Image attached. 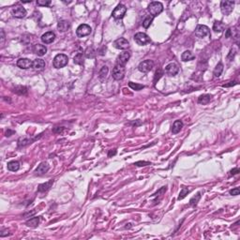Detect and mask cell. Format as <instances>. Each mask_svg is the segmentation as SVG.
<instances>
[{"instance_id": "1", "label": "cell", "mask_w": 240, "mask_h": 240, "mask_svg": "<svg viewBox=\"0 0 240 240\" xmlns=\"http://www.w3.org/2000/svg\"><path fill=\"white\" fill-rule=\"evenodd\" d=\"M147 10L152 17L158 16L160 13H161V11L163 10V5L160 2H157V1L151 2L148 5Z\"/></svg>"}, {"instance_id": "2", "label": "cell", "mask_w": 240, "mask_h": 240, "mask_svg": "<svg viewBox=\"0 0 240 240\" xmlns=\"http://www.w3.org/2000/svg\"><path fill=\"white\" fill-rule=\"evenodd\" d=\"M69 62V58L66 55L64 54H58L54 58V67L55 69H61L64 68Z\"/></svg>"}, {"instance_id": "3", "label": "cell", "mask_w": 240, "mask_h": 240, "mask_svg": "<svg viewBox=\"0 0 240 240\" xmlns=\"http://www.w3.org/2000/svg\"><path fill=\"white\" fill-rule=\"evenodd\" d=\"M113 78L114 80H122L123 78H124L125 76V68L124 66H121V65H118V64H116L114 68L113 69Z\"/></svg>"}, {"instance_id": "4", "label": "cell", "mask_w": 240, "mask_h": 240, "mask_svg": "<svg viewBox=\"0 0 240 240\" xmlns=\"http://www.w3.org/2000/svg\"><path fill=\"white\" fill-rule=\"evenodd\" d=\"M91 32H92V29H91V27H90L88 24H80L79 27H77V29H76V35L79 37V38H83V37L88 36L90 33H91Z\"/></svg>"}, {"instance_id": "5", "label": "cell", "mask_w": 240, "mask_h": 240, "mask_svg": "<svg viewBox=\"0 0 240 240\" xmlns=\"http://www.w3.org/2000/svg\"><path fill=\"white\" fill-rule=\"evenodd\" d=\"M235 7V2L233 1H222L220 3V10L224 15H230Z\"/></svg>"}, {"instance_id": "6", "label": "cell", "mask_w": 240, "mask_h": 240, "mask_svg": "<svg viewBox=\"0 0 240 240\" xmlns=\"http://www.w3.org/2000/svg\"><path fill=\"white\" fill-rule=\"evenodd\" d=\"M153 68H154V62L152 60H149V59L141 62L138 66V69L143 73L149 72V71L152 70Z\"/></svg>"}, {"instance_id": "7", "label": "cell", "mask_w": 240, "mask_h": 240, "mask_svg": "<svg viewBox=\"0 0 240 240\" xmlns=\"http://www.w3.org/2000/svg\"><path fill=\"white\" fill-rule=\"evenodd\" d=\"M126 11H127V8L125 7V6L122 5V4H119L117 7L114 10L112 16L114 19H116V20H119V19H122L123 17H124V15L126 14Z\"/></svg>"}, {"instance_id": "8", "label": "cell", "mask_w": 240, "mask_h": 240, "mask_svg": "<svg viewBox=\"0 0 240 240\" xmlns=\"http://www.w3.org/2000/svg\"><path fill=\"white\" fill-rule=\"evenodd\" d=\"M134 40L139 45H141V46H144V45L150 42V38H149L145 33H143V32H139V33L135 34Z\"/></svg>"}, {"instance_id": "9", "label": "cell", "mask_w": 240, "mask_h": 240, "mask_svg": "<svg viewBox=\"0 0 240 240\" xmlns=\"http://www.w3.org/2000/svg\"><path fill=\"white\" fill-rule=\"evenodd\" d=\"M209 28L204 24H199L195 28V35L198 38H205V36L209 35Z\"/></svg>"}, {"instance_id": "10", "label": "cell", "mask_w": 240, "mask_h": 240, "mask_svg": "<svg viewBox=\"0 0 240 240\" xmlns=\"http://www.w3.org/2000/svg\"><path fill=\"white\" fill-rule=\"evenodd\" d=\"M17 66L22 69H28L33 68V61L30 60L29 58H20L17 61Z\"/></svg>"}, {"instance_id": "11", "label": "cell", "mask_w": 240, "mask_h": 240, "mask_svg": "<svg viewBox=\"0 0 240 240\" xmlns=\"http://www.w3.org/2000/svg\"><path fill=\"white\" fill-rule=\"evenodd\" d=\"M114 46L119 50H127L129 47V42L124 38H119L114 42Z\"/></svg>"}, {"instance_id": "12", "label": "cell", "mask_w": 240, "mask_h": 240, "mask_svg": "<svg viewBox=\"0 0 240 240\" xmlns=\"http://www.w3.org/2000/svg\"><path fill=\"white\" fill-rule=\"evenodd\" d=\"M179 68L176 63H170L165 67V73L169 76H174L178 73Z\"/></svg>"}, {"instance_id": "13", "label": "cell", "mask_w": 240, "mask_h": 240, "mask_svg": "<svg viewBox=\"0 0 240 240\" xmlns=\"http://www.w3.org/2000/svg\"><path fill=\"white\" fill-rule=\"evenodd\" d=\"M11 14L15 18L21 19V18L25 17V15H27V10H25V9L24 7H22V6H17V7L12 9Z\"/></svg>"}, {"instance_id": "14", "label": "cell", "mask_w": 240, "mask_h": 240, "mask_svg": "<svg viewBox=\"0 0 240 240\" xmlns=\"http://www.w3.org/2000/svg\"><path fill=\"white\" fill-rule=\"evenodd\" d=\"M129 58H131V54L127 51L123 52V53H121L117 56V64L121 65V66H125L128 63V61L129 60Z\"/></svg>"}, {"instance_id": "15", "label": "cell", "mask_w": 240, "mask_h": 240, "mask_svg": "<svg viewBox=\"0 0 240 240\" xmlns=\"http://www.w3.org/2000/svg\"><path fill=\"white\" fill-rule=\"evenodd\" d=\"M33 52H34V54H36L38 56H43L47 53V48H46V46H44V45L36 44L33 47Z\"/></svg>"}, {"instance_id": "16", "label": "cell", "mask_w": 240, "mask_h": 240, "mask_svg": "<svg viewBox=\"0 0 240 240\" xmlns=\"http://www.w3.org/2000/svg\"><path fill=\"white\" fill-rule=\"evenodd\" d=\"M55 38V34L54 32H46L45 34L41 36V41L45 44H49L52 43Z\"/></svg>"}, {"instance_id": "17", "label": "cell", "mask_w": 240, "mask_h": 240, "mask_svg": "<svg viewBox=\"0 0 240 240\" xmlns=\"http://www.w3.org/2000/svg\"><path fill=\"white\" fill-rule=\"evenodd\" d=\"M69 27H70V24L69 22L66 20H61L57 24V28L60 32H66L69 29Z\"/></svg>"}, {"instance_id": "18", "label": "cell", "mask_w": 240, "mask_h": 240, "mask_svg": "<svg viewBox=\"0 0 240 240\" xmlns=\"http://www.w3.org/2000/svg\"><path fill=\"white\" fill-rule=\"evenodd\" d=\"M49 169H50V167H49L48 163L42 162L38 166V168L36 169V173L38 174H44L49 171Z\"/></svg>"}, {"instance_id": "19", "label": "cell", "mask_w": 240, "mask_h": 240, "mask_svg": "<svg viewBox=\"0 0 240 240\" xmlns=\"http://www.w3.org/2000/svg\"><path fill=\"white\" fill-rule=\"evenodd\" d=\"M225 29V24L222 22L219 21H215L213 24V30L216 32V33H222Z\"/></svg>"}, {"instance_id": "20", "label": "cell", "mask_w": 240, "mask_h": 240, "mask_svg": "<svg viewBox=\"0 0 240 240\" xmlns=\"http://www.w3.org/2000/svg\"><path fill=\"white\" fill-rule=\"evenodd\" d=\"M183 128V122L180 121V120H176L174 121V123L173 124V127H172V132L173 134H176L178 133L181 129Z\"/></svg>"}, {"instance_id": "21", "label": "cell", "mask_w": 240, "mask_h": 240, "mask_svg": "<svg viewBox=\"0 0 240 240\" xmlns=\"http://www.w3.org/2000/svg\"><path fill=\"white\" fill-rule=\"evenodd\" d=\"M33 68L38 70H41L45 68V62L41 58H37L33 61Z\"/></svg>"}, {"instance_id": "22", "label": "cell", "mask_w": 240, "mask_h": 240, "mask_svg": "<svg viewBox=\"0 0 240 240\" xmlns=\"http://www.w3.org/2000/svg\"><path fill=\"white\" fill-rule=\"evenodd\" d=\"M211 100V96L208 95V94H204V95H201L199 98H198V103L200 104H203V105H206L208 104Z\"/></svg>"}, {"instance_id": "23", "label": "cell", "mask_w": 240, "mask_h": 240, "mask_svg": "<svg viewBox=\"0 0 240 240\" xmlns=\"http://www.w3.org/2000/svg\"><path fill=\"white\" fill-rule=\"evenodd\" d=\"M7 167H8V170L11 171V172H17L19 170V168H20V163L16 160H12V161L8 162Z\"/></svg>"}, {"instance_id": "24", "label": "cell", "mask_w": 240, "mask_h": 240, "mask_svg": "<svg viewBox=\"0 0 240 240\" xmlns=\"http://www.w3.org/2000/svg\"><path fill=\"white\" fill-rule=\"evenodd\" d=\"M53 183H54V180H50V181H48V182L44 183V184H41L40 186H38V191H40V192H45V191H47L50 189V188L52 187Z\"/></svg>"}, {"instance_id": "25", "label": "cell", "mask_w": 240, "mask_h": 240, "mask_svg": "<svg viewBox=\"0 0 240 240\" xmlns=\"http://www.w3.org/2000/svg\"><path fill=\"white\" fill-rule=\"evenodd\" d=\"M181 59H182V61H184V62L191 61V60L194 59V55H192L191 51H185L184 53L181 55Z\"/></svg>"}, {"instance_id": "26", "label": "cell", "mask_w": 240, "mask_h": 240, "mask_svg": "<svg viewBox=\"0 0 240 240\" xmlns=\"http://www.w3.org/2000/svg\"><path fill=\"white\" fill-rule=\"evenodd\" d=\"M222 71H223V64L222 63H219L216 66L215 69H214L213 74H214V76H215V77H219L220 75H222Z\"/></svg>"}, {"instance_id": "27", "label": "cell", "mask_w": 240, "mask_h": 240, "mask_svg": "<svg viewBox=\"0 0 240 240\" xmlns=\"http://www.w3.org/2000/svg\"><path fill=\"white\" fill-rule=\"evenodd\" d=\"M108 72H109V69L107 66H103L101 68V69L100 70V81H104L106 79V77L108 75Z\"/></svg>"}, {"instance_id": "28", "label": "cell", "mask_w": 240, "mask_h": 240, "mask_svg": "<svg viewBox=\"0 0 240 240\" xmlns=\"http://www.w3.org/2000/svg\"><path fill=\"white\" fill-rule=\"evenodd\" d=\"M13 92L16 93V94H19V95H24L27 92V88L25 86H15L13 88Z\"/></svg>"}, {"instance_id": "29", "label": "cell", "mask_w": 240, "mask_h": 240, "mask_svg": "<svg viewBox=\"0 0 240 240\" xmlns=\"http://www.w3.org/2000/svg\"><path fill=\"white\" fill-rule=\"evenodd\" d=\"M38 222H40V219L35 217V218H32V219H28L27 222V225L29 227H37Z\"/></svg>"}, {"instance_id": "30", "label": "cell", "mask_w": 240, "mask_h": 240, "mask_svg": "<svg viewBox=\"0 0 240 240\" xmlns=\"http://www.w3.org/2000/svg\"><path fill=\"white\" fill-rule=\"evenodd\" d=\"M73 62L77 65H83V53H78L74 58H73Z\"/></svg>"}, {"instance_id": "31", "label": "cell", "mask_w": 240, "mask_h": 240, "mask_svg": "<svg viewBox=\"0 0 240 240\" xmlns=\"http://www.w3.org/2000/svg\"><path fill=\"white\" fill-rule=\"evenodd\" d=\"M128 86L131 87V89H133V90H136V91H139V90L145 88L144 85H140V83H133V82H129L128 83Z\"/></svg>"}, {"instance_id": "32", "label": "cell", "mask_w": 240, "mask_h": 240, "mask_svg": "<svg viewBox=\"0 0 240 240\" xmlns=\"http://www.w3.org/2000/svg\"><path fill=\"white\" fill-rule=\"evenodd\" d=\"M86 56L87 58H94L95 55H96V51L93 47H88L86 50V53H85Z\"/></svg>"}, {"instance_id": "33", "label": "cell", "mask_w": 240, "mask_h": 240, "mask_svg": "<svg viewBox=\"0 0 240 240\" xmlns=\"http://www.w3.org/2000/svg\"><path fill=\"white\" fill-rule=\"evenodd\" d=\"M200 199H201V192H198L195 196H193V197L191 199V201H190V205H191V206H195V205H197V203L199 202V200H200Z\"/></svg>"}, {"instance_id": "34", "label": "cell", "mask_w": 240, "mask_h": 240, "mask_svg": "<svg viewBox=\"0 0 240 240\" xmlns=\"http://www.w3.org/2000/svg\"><path fill=\"white\" fill-rule=\"evenodd\" d=\"M153 19H154V17H152V16H147L144 20V22H143V27H144L145 28H148L149 27H150V24H152Z\"/></svg>"}, {"instance_id": "35", "label": "cell", "mask_w": 240, "mask_h": 240, "mask_svg": "<svg viewBox=\"0 0 240 240\" xmlns=\"http://www.w3.org/2000/svg\"><path fill=\"white\" fill-rule=\"evenodd\" d=\"M189 192H190L189 189H188V188L183 187V188H182V190H181V191H180V193H179L178 200H182V199H184V198L188 195V194H189Z\"/></svg>"}, {"instance_id": "36", "label": "cell", "mask_w": 240, "mask_h": 240, "mask_svg": "<svg viewBox=\"0 0 240 240\" xmlns=\"http://www.w3.org/2000/svg\"><path fill=\"white\" fill-rule=\"evenodd\" d=\"M163 75V71L161 70V69H159L157 71H156V73H155V77H154V83H157L160 79V77Z\"/></svg>"}, {"instance_id": "37", "label": "cell", "mask_w": 240, "mask_h": 240, "mask_svg": "<svg viewBox=\"0 0 240 240\" xmlns=\"http://www.w3.org/2000/svg\"><path fill=\"white\" fill-rule=\"evenodd\" d=\"M37 4L38 6H42V7H48V6L51 4L50 0H38Z\"/></svg>"}, {"instance_id": "38", "label": "cell", "mask_w": 240, "mask_h": 240, "mask_svg": "<svg viewBox=\"0 0 240 240\" xmlns=\"http://www.w3.org/2000/svg\"><path fill=\"white\" fill-rule=\"evenodd\" d=\"M18 143H19V144H18L19 146H24L25 145L29 144V141L27 138H20V139H19V141H18Z\"/></svg>"}, {"instance_id": "39", "label": "cell", "mask_w": 240, "mask_h": 240, "mask_svg": "<svg viewBox=\"0 0 240 240\" xmlns=\"http://www.w3.org/2000/svg\"><path fill=\"white\" fill-rule=\"evenodd\" d=\"M235 55H236V51L233 50V49H231L228 56H227V59H228L229 61H232L233 59V57H235Z\"/></svg>"}, {"instance_id": "40", "label": "cell", "mask_w": 240, "mask_h": 240, "mask_svg": "<svg viewBox=\"0 0 240 240\" xmlns=\"http://www.w3.org/2000/svg\"><path fill=\"white\" fill-rule=\"evenodd\" d=\"M240 192V190H239V188H236V189H233L230 191V194L231 195H238Z\"/></svg>"}, {"instance_id": "41", "label": "cell", "mask_w": 240, "mask_h": 240, "mask_svg": "<svg viewBox=\"0 0 240 240\" xmlns=\"http://www.w3.org/2000/svg\"><path fill=\"white\" fill-rule=\"evenodd\" d=\"M149 164H150V162H147V161H138V162L135 163V165H137V166H145Z\"/></svg>"}, {"instance_id": "42", "label": "cell", "mask_w": 240, "mask_h": 240, "mask_svg": "<svg viewBox=\"0 0 240 240\" xmlns=\"http://www.w3.org/2000/svg\"><path fill=\"white\" fill-rule=\"evenodd\" d=\"M238 173H239V169H238V168H235V169H233L230 172V176H233V174H236Z\"/></svg>"}, {"instance_id": "43", "label": "cell", "mask_w": 240, "mask_h": 240, "mask_svg": "<svg viewBox=\"0 0 240 240\" xmlns=\"http://www.w3.org/2000/svg\"><path fill=\"white\" fill-rule=\"evenodd\" d=\"M236 85V82H230V83H227V85H223L222 86L223 87H228V86H235Z\"/></svg>"}, {"instance_id": "44", "label": "cell", "mask_w": 240, "mask_h": 240, "mask_svg": "<svg viewBox=\"0 0 240 240\" xmlns=\"http://www.w3.org/2000/svg\"><path fill=\"white\" fill-rule=\"evenodd\" d=\"M8 231L6 230V231H2L1 233H0V236L1 237H4V236H8V235H10V233H7Z\"/></svg>"}, {"instance_id": "45", "label": "cell", "mask_w": 240, "mask_h": 240, "mask_svg": "<svg viewBox=\"0 0 240 240\" xmlns=\"http://www.w3.org/2000/svg\"><path fill=\"white\" fill-rule=\"evenodd\" d=\"M63 131V128H59V127H57V128H55L54 129V132H62Z\"/></svg>"}, {"instance_id": "46", "label": "cell", "mask_w": 240, "mask_h": 240, "mask_svg": "<svg viewBox=\"0 0 240 240\" xmlns=\"http://www.w3.org/2000/svg\"><path fill=\"white\" fill-rule=\"evenodd\" d=\"M4 41H5V34H4V31L1 30V44L4 43Z\"/></svg>"}, {"instance_id": "47", "label": "cell", "mask_w": 240, "mask_h": 240, "mask_svg": "<svg viewBox=\"0 0 240 240\" xmlns=\"http://www.w3.org/2000/svg\"><path fill=\"white\" fill-rule=\"evenodd\" d=\"M13 133H14V131H10V129H9V131L6 132V136H8V137H9V136H10V134H13Z\"/></svg>"}, {"instance_id": "48", "label": "cell", "mask_w": 240, "mask_h": 240, "mask_svg": "<svg viewBox=\"0 0 240 240\" xmlns=\"http://www.w3.org/2000/svg\"><path fill=\"white\" fill-rule=\"evenodd\" d=\"M115 153H116L115 149H114V151H110V153L108 154V156H109V157H111L112 155H115Z\"/></svg>"}, {"instance_id": "49", "label": "cell", "mask_w": 240, "mask_h": 240, "mask_svg": "<svg viewBox=\"0 0 240 240\" xmlns=\"http://www.w3.org/2000/svg\"><path fill=\"white\" fill-rule=\"evenodd\" d=\"M30 2L31 1H23V0H22V3H30Z\"/></svg>"}]
</instances>
